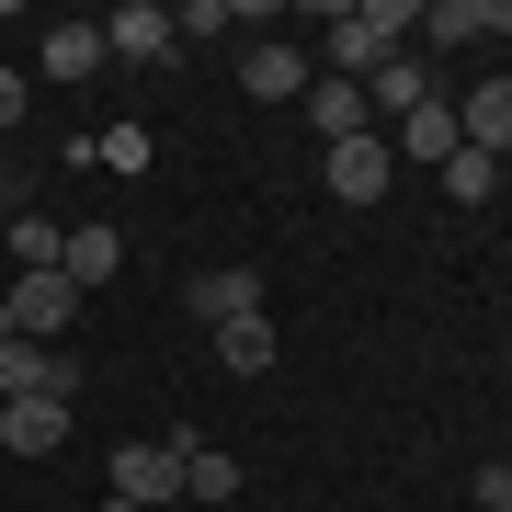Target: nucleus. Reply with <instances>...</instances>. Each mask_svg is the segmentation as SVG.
I'll return each mask as SVG.
<instances>
[{
  "instance_id": "obj_20",
  "label": "nucleus",
  "mask_w": 512,
  "mask_h": 512,
  "mask_svg": "<svg viewBox=\"0 0 512 512\" xmlns=\"http://www.w3.org/2000/svg\"><path fill=\"white\" fill-rule=\"evenodd\" d=\"M444 194H456V205H490V194H501V160H478V148H456V160H444Z\"/></svg>"
},
{
  "instance_id": "obj_21",
  "label": "nucleus",
  "mask_w": 512,
  "mask_h": 512,
  "mask_svg": "<svg viewBox=\"0 0 512 512\" xmlns=\"http://www.w3.org/2000/svg\"><path fill=\"white\" fill-rule=\"evenodd\" d=\"M467 490H478V512H512V467H478Z\"/></svg>"
},
{
  "instance_id": "obj_17",
  "label": "nucleus",
  "mask_w": 512,
  "mask_h": 512,
  "mask_svg": "<svg viewBox=\"0 0 512 512\" xmlns=\"http://www.w3.org/2000/svg\"><path fill=\"white\" fill-rule=\"evenodd\" d=\"M183 501H239V456L194 444V456H183Z\"/></svg>"
},
{
  "instance_id": "obj_3",
  "label": "nucleus",
  "mask_w": 512,
  "mask_h": 512,
  "mask_svg": "<svg viewBox=\"0 0 512 512\" xmlns=\"http://www.w3.org/2000/svg\"><path fill=\"white\" fill-rule=\"evenodd\" d=\"M80 308H92V296H80L69 274H23V285H12V330H23V342H46V353H57V330H69Z\"/></svg>"
},
{
  "instance_id": "obj_16",
  "label": "nucleus",
  "mask_w": 512,
  "mask_h": 512,
  "mask_svg": "<svg viewBox=\"0 0 512 512\" xmlns=\"http://www.w3.org/2000/svg\"><path fill=\"white\" fill-rule=\"evenodd\" d=\"M490 35V0H421V57L433 46H478Z\"/></svg>"
},
{
  "instance_id": "obj_9",
  "label": "nucleus",
  "mask_w": 512,
  "mask_h": 512,
  "mask_svg": "<svg viewBox=\"0 0 512 512\" xmlns=\"http://www.w3.org/2000/svg\"><path fill=\"white\" fill-rule=\"evenodd\" d=\"M57 274H69L80 296H92V285H114V274H126V239H114L103 217H92V228H69V251H57Z\"/></svg>"
},
{
  "instance_id": "obj_24",
  "label": "nucleus",
  "mask_w": 512,
  "mask_h": 512,
  "mask_svg": "<svg viewBox=\"0 0 512 512\" xmlns=\"http://www.w3.org/2000/svg\"><path fill=\"white\" fill-rule=\"evenodd\" d=\"M103 512H137V501H103Z\"/></svg>"
},
{
  "instance_id": "obj_10",
  "label": "nucleus",
  "mask_w": 512,
  "mask_h": 512,
  "mask_svg": "<svg viewBox=\"0 0 512 512\" xmlns=\"http://www.w3.org/2000/svg\"><path fill=\"white\" fill-rule=\"evenodd\" d=\"M103 46L137 57V69H160V57H171V12H160V0H126V12L103 23Z\"/></svg>"
},
{
  "instance_id": "obj_11",
  "label": "nucleus",
  "mask_w": 512,
  "mask_h": 512,
  "mask_svg": "<svg viewBox=\"0 0 512 512\" xmlns=\"http://www.w3.org/2000/svg\"><path fill=\"white\" fill-rule=\"evenodd\" d=\"M103 57H114V46H103V23H57V35L35 46V69H46V80H92Z\"/></svg>"
},
{
  "instance_id": "obj_1",
  "label": "nucleus",
  "mask_w": 512,
  "mask_h": 512,
  "mask_svg": "<svg viewBox=\"0 0 512 512\" xmlns=\"http://www.w3.org/2000/svg\"><path fill=\"white\" fill-rule=\"evenodd\" d=\"M410 35H421V0H353V12H330V80H353V92H365V80H376Z\"/></svg>"
},
{
  "instance_id": "obj_6",
  "label": "nucleus",
  "mask_w": 512,
  "mask_h": 512,
  "mask_svg": "<svg viewBox=\"0 0 512 512\" xmlns=\"http://www.w3.org/2000/svg\"><path fill=\"white\" fill-rule=\"evenodd\" d=\"M69 444V399H0V456H57Z\"/></svg>"
},
{
  "instance_id": "obj_18",
  "label": "nucleus",
  "mask_w": 512,
  "mask_h": 512,
  "mask_svg": "<svg viewBox=\"0 0 512 512\" xmlns=\"http://www.w3.org/2000/svg\"><path fill=\"white\" fill-rule=\"evenodd\" d=\"M46 365H57V353L12 330V342H0V399H35V387H46Z\"/></svg>"
},
{
  "instance_id": "obj_5",
  "label": "nucleus",
  "mask_w": 512,
  "mask_h": 512,
  "mask_svg": "<svg viewBox=\"0 0 512 512\" xmlns=\"http://www.w3.org/2000/svg\"><path fill=\"white\" fill-rule=\"evenodd\" d=\"M183 308H194L205 330H228V319H251V308H262V274H251V262H217V274H194V285H183Z\"/></svg>"
},
{
  "instance_id": "obj_19",
  "label": "nucleus",
  "mask_w": 512,
  "mask_h": 512,
  "mask_svg": "<svg viewBox=\"0 0 512 512\" xmlns=\"http://www.w3.org/2000/svg\"><path fill=\"white\" fill-rule=\"evenodd\" d=\"M0 239L23 251V274H57V251H69V228H57V217H12Z\"/></svg>"
},
{
  "instance_id": "obj_13",
  "label": "nucleus",
  "mask_w": 512,
  "mask_h": 512,
  "mask_svg": "<svg viewBox=\"0 0 512 512\" xmlns=\"http://www.w3.org/2000/svg\"><path fill=\"white\" fill-rule=\"evenodd\" d=\"M456 126H467V148H478V160H501V148H512V80H478Z\"/></svg>"
},
{
  "instance_id": "obj_8",
  "label": "nucleus",
  "mask_w": 512,
  "mask_h": 512,
  "mask_svg": "<svg viewBox=\"0 0 512 512\" xmlns=\"http://www.w3.org/2000/svg\"><path fill=\"white\" fill-rule=\"evenodd\" d=\"M239 92H251V103H308V57H296L285 35L251 46V57H239Z\"/></svg>"
},
{
  "instance_id": "obj_2",
  "label": "nucleus",
  "mask_w": 512,
  "mask_h": 512,
  "mask_svg": "<svg viewBox=\"0 0 512 512\" xmlns=\"http://www.w3.org/2000/svg\"><path fill=\"white\" fill-rule=\"evenodd\" d=\"M183 456H194L183 433H171V444H114V501H137V512L183 501Z\"/></svg>"
},
{
  "instance_id": "obj_12",
  "label": "nucleus",
  "mask_w": 512,
  "mask_h": 512,
  "mask_svg": "<svg viewBox=\"0 0 512 512\" xmlns=\"http://www.w3.org/2000/svg\"><path fill=\"white\" fill-rule=\"evenodd\" d=\"M365 103H387V114H421V103H433V57H421V46H399V57H387V69L365 80Z\"/></svg>"
},
{
  "instance_id": "obj_22",
  "label": "nucleus",
  "mask_w": 512,
  "mask_h": 512,
  "mask_svg": "<svg viewBox=\"0 0 512 512\" xmlns=\"http://www.w3.org/2000/svg\"><path fill=\"white\" fill-rule=\"evenodd\" d=\"M0 126H23V69H0Z\"/></svg>"
},
{
  "instance_id": "obj_23",
  "label": "nucleus",
  "mask_w": 512,
  "mask_h": 512,
  "mask_svg": "<svg viewBox=\"0 0 512 512\" xmlns=\"http://www.w3.org/2000/svg\"><path fill=\"white\" fill-rule=\"evenodd\" d=\"M0 228H12V194H0Z\"/></svg>"
},
{
  "instance_id": "obj_7",
  "label": "nucleus",
  "mask_w": 512,
  "mask_h": 512,
  "mask_svg": "<svg viewBox=\"0 0 512 512\" xmlns=\"http://www.w3.org/2000/svg\"><path fill=\"white\" fill-rule=\"evenodd\" d=\"M456 148H467L456 103H421V114H399V137H387V160H421V171H444Z\"/></svg>"
},
{
  "instance_id": "obj_4",
  "label": "nucleus",
  "mask_w": 512,
  "mask_h": 512,
  "mask_svg": "<svg viewBox=\"0 0 512 512\" xmlns=\"http://www.w3.org/2000/svg\"><path fill=\"white\" fill-rule=\"evenodd\" d=\"M330 194H342V205H387V183H399V160H387V137H342V148H330Z\"/></svg>"
},
{
  "instance_id": "obj_15",
  "label": "nucleus",
  "mask_w": 512,
  "mask_h": 512,
  "mask_svg": "<svg viewBox=\"0 0 512 512\" xmlns=\"http://www.w3.org/2000/svg\"><path fill=\"white\" fill-rule=\"evenodd\" d=\"M308 126H319L330 148H342V137H365V92H353V80H330V69H319V80H308Z\"/></svg>"
},
{
  "instance_id": "obj_14",
  "label": "nucleus",
  "mask_w": 512,
  "mask_h": 512,
  "mask_svg": "<svg viewBox=\"0 0 512 512\" xmlns=\"http://www.w3.org/2000/svg\"><path fill=\"white\" fill-rule=\"evenodd\" d=\"M217 365H228V376H274V308L228 319V330H217Z\"/></svg>"
}]
</instances>
